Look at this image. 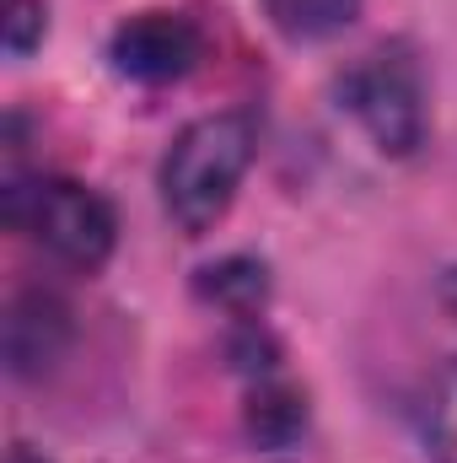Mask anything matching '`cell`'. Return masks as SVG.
Returning a JSON list of instances; mask_svg holds the SVG:
<instances>
[{"mask_svg":"<svg viewBox=\"0 0 457 463\" xmlns=\"http://www.w3.org/2000/svg\"><path fill=\"white\" fill-rule=\"evenodd\" d=\"M253 118L247 114H205L194 118L167 162H162V205L183 237H205L227 216L231 194L253 162Z\"/></svg>","mask_w":457,"mask_h":463,"instance_id":"obj_1","label":"cell"},{"mask_svg":"<svg viewBox=\"0 0 457 463\" xmlns=\"http://www.w3.org/2000/svg\"><path fill=\"white\" fill-rule=\"evenodd\" d=\"M5 222L70 269H103L114 253V205L70 178H5Z\"/></svg>","mask_w":457,"mask_h":463,"instance_id":"obj_2","label":"cell"},{"mask_svg":"<svg viewBox=\"0 0 457 463\" xmlns=\"http://www.w3.org/2000/svg\"><path fill=\"white\" fill-rule=\"evenodd\" d=\"M340 92L344 109L377 140V151L409 156L425 140V87H420V71H415L409 49H398V43L371 49L366 60H355L344 71Z\"/></svg>","mask_w":457,"mask_h":463,"instance_id":"obj_3","label":"cell"},{"mask_svg":"<svg viewBox=\"0 0 457 463\" xmlns=\"http://www.w3.org/2000/svg\"><path fill=\"white\" fill-rule=\"evenodd\" d=\"M108 60H114L118 76L145 81V87L183 81L200 60V27L178 11H140L114 33Z\"/></svg>","mask_w":457,"mask_h":463,"instance_id":"obj_4","label":"cell"},{"mask_svg":"<svg viewBox=\"0 0 457 463\" xmlns=\"http://www.w3.org/2000/svg\"><path fill=\"white\" fill-rule=\"evenodd\" d=\"M70 340V313L49 291H22L5 313V366L11 377H38L60 361Z\"/></svg>","mask_w":457,"mask_h":463,"instance_id":"obj_5","label":"cell"},{"mask_svg":"<svg viewBox=\"0 0 457 463\" xmlns=\"http://www.w3.org/2000/svg\"><path fill=\"white\" fill-rule=\"evenodd\" d=\"M307 431V399L291 383H258L247 399V437L258 448H291Z\"/></svg>","mask_w":457,"mask_h":463,"instance_id":"obj_6","label":"cell"},{"mask_svg":"<svg viewBox=\"0 0 457 463\" xmlns=\"http://www.w3.org/2000/svg\"><path fill=\"white\" fill-rule=\"evenodd\" d=\"M264 16H269L285 38L318 43V38L344 33V27L360 16V0H264Z\"/></svg>","mask_w":457,"mask_h":463,"instance_id":"obj_7","label":"cell"},{"mask_svg":"<svg viewBox=\"0 0 457 463\" xmlns=\"http://www.w3.org/2000/svg\"><path fill=\"white\" fill-rule=\"evenodd\" d=\"M205 297H216L221 307H231V313L247 318V313L264 302V264H253V259H227V264L205 269Z\"/></svg>","mask_w":457,"mask_h":463,"instance_id":"obj_8","label":"cell"},{"mask_svg":"<svg viewBox=\"0 0 457 463\" xmlns=\"http://www.w3.org/2000/svg\"><path fill=\"white\" fill-rule=\"evenodd\" d=\"M425 442L436 463H457V372L442 377L436 399H431V420H425Z\"/></svg>","mask_w":457,"mask_h":463,"instance_id":"obj_9","label":"cell"},{"mask_svg":"<svg viewBox=\"0 0 457 463\" xmlns=\"http://www.w3.org/2000/svg\"><path fill=\"white\" fill-rule=\"evenodd\" d=\"M38 38H43V5H38V0H11V16H5V49H11V54H27Z\"/></svg>","mask_w":457,"mask_h":463,"instance_id":"obj_10","label":"cell"},{"mask_svg":"<svg viewBox=\"0 0 457 463\" xmlns=\"http://www.w3.org/2000/svg\"><path fill=\"white\" fill-rule=\"evenodd\" d=\"M442 302H447V313L457 318V269L447 275V280H442Z\"/></svg>","mask_w":457,"mask_h":463,"instance_id":"obj_11","label":"cell"},{"mask_svg":"<svg viewBox=\"0 0 457 463\" xmlns=\"http://www.w3.org/2000/svg\"><path fill=\"white\" fill-rule=\"evenodd\" d=\"M5 463H49V458H43V453H33V448H11Z\"/></svg>","mask_w":457,"mask_h":463,"instance_id":"obj_12","label":"cell"}]
</instances>
